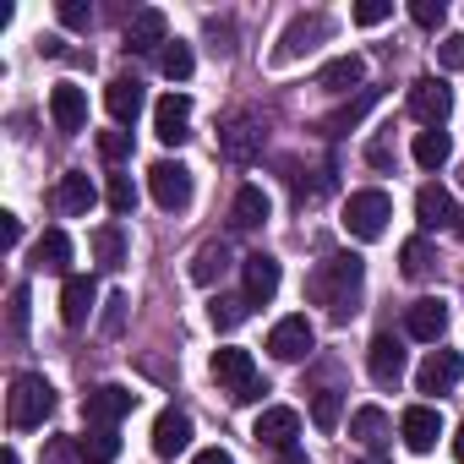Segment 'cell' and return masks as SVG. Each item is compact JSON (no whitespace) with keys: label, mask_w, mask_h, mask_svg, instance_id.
I'll return each instance as SVG.
<instances>
[{"label":"cell","mask_w":464,"mask_h":464,"mask_svg":"<svg viewBox=\"0 0 464 464\" xmlns=\"http://www.w3.org/2000/svg\"><path fill=\"white\" fill-rule=\"evenodd\" d=\"M142 104H148V93H142L137 77H115V82L104 88V110L115 115V126H131V121L142 115Z\"/></svg>","instance_id":"44dd1931"},{"label":"cell","mask_w":464,"mask_h":464,"mask_svg":"<svg viewBox=\"0 0 464 464\" xmlns=\"http://www.w3.org/2000/svg\"><path fill=\"white\" fill-rule=\"evenodd\" d=\"M159 72H164L169 82H186V77L197 72V61H191V44H180V39H175V44H164V50H159Z\"/></svg>","instance_id":"d590c367"},{"label":"cell","mask_w":464,"mask_h":464,"mask_svg":"<svg viewBox=\"0 0 464 464\" xmlns=\"http://www.w3.org/2000/svg\"><path fill=\"white\" fill-rule=\"evenodd\" d=\"M6 415H12V426H17V431H34V426H44V420L55 415V388H50L39 372H23V377H12Z\"/></svg>","instance_id":"3957f363"},{"label":"cell","mask_w":464,"mask_h":464,"mask_svg":"<svg viewBox=\"0 0 464 464\" xmlns=\"http://www.w3.org/2000/svg\"><path fill=\"white\" fill-rule=\"evenodd\" d=\"M34 268L72 279V236H66V229H44V236L34 241Z\"/></svg>","instance_id":"ffe728a7"},{"label":"cell","mask_w":464,"mask_h":464,"mask_svg":"<svg viewBox=\"0 0 464 464\" xmlns=\"http://www.w3.org/2000/svg\"><path fill=\"white\" fill-rule=\"evenodd\" d=\"M252 437L263 442V448H295V437H301V410H290V404H268L263 415H257V426H252Z\"/></svg>","instance_id":"8fae6325"},{"label":"cell","mask_w":464,"mask_h":464,"mask_svg":"<svg viewBox=\"0 0 464 464\" xmlns=\"http://www.w3.org/2000/svg\"><path fill=\"white\" fill-rule=\"evenodd\" d=\"M366 82V61L361 55H339V61H328L323 72H317V88H328V93H350V88H361Z\"/></svg>","instance_id":"4316f807"},{"label":"cell","mask_w":464,"mask_h":464,"mask_svg":"<svg viewBox=\"0 0 464 464\" xmlns=\"http://www.w3.org/2000/svg\"><path fill=\"white\" fill-rule=\"evenodd\" d=\"M453 218H459V208H453V197H448V186H420L415 191V224L420 229H453Z\"/></svg>","instance_id":"ac0fdd59"},{"label":"cell","mask_w":464,"mask_h":464,"mask_svg":"<svg viewBox=\"0 0 464 464\" xmlns=\"http://www.w3.org/2000/svg\"><path fill=\"white\" fill-rule=\"evenodd\" d=\"M453 459H459V464H464V426H459V431H453Z\"/></svg>","instance_id":"f907efd6"},{"label":"cell","mask_w":464,"mask_h":464,"mask_svg":"<svg viewBox=\"0 0 464 464\" xmlns=\"http://www.w3.org/2000/svg\"><path fill=\"white\" fill-rule=\"evenodd\" d=\"M399 437H404L410 453H431L437 437H442V415H437L431 404H410V410L399 415Z\"/></svg>","instance_id":"7c38bea8"},{"label":"cell","mask_w":464,"mask_h":464,"mask_svg":"<svg viewBox=\"0 0 464 464\" xmlns=\"http://www.w3.org/2000/svg\"><path fill=\"white\" fill-rule=\"evenodd\" d=\"M61 23H66V28H88V23H93V12L82 6V0H61Z\"/></svg>","instance_id":"bcb514c9"},{"label":"cell","mask_w":464,"mask_h":464,"mask_svg":"<svg viewBox=\"0 0 464 464\" xmlns=\"http://www.w3.org/2000/svg\"><path fill=\"white\" fill-rule=\"evenodd\" d=\"M218 148H224V159H236V164H246L257 148H263V131H257V121L252 115H236L224 131H218Z\"/></svg>","instance_id":"7402d4cb"},{"label":"cell","mask_w":464,"mask_h":464,"mask_svg":"<svg viewBox=\"0 0 464 464\" xmlns=\"http://www.w3.org/2000/svg\"><path fill=\"white\" fill-rule=\"evenodd\" d=\"M208 317H213V328H218V334H229V328H241V323L252 317V301H246V295H213Z\"/></svg>","instance_id":"836d02e7"},{"label":"cell","mask_w":464,"mask_h":464,"mask_svg":"<svg viewBox=\"0 0 464 464\" xmlns=\"http://www.w3.org/2000/svg\"><path fill=\"white\" fill-rule=\"evenodd\" d=\"M312 344H317V328H312V317H306V312L279 317V323H274V334H268V355H274V361H306V355H312Z\"/></svg>","instance_id":"8992f818"},{"label":"cell","mask_w":464,"mask_h":464,"mask_svg":"<svg viewBox=\"0 0 464 464\" xmlns=\"http://www.w3.org/2000/svg\"><path fill=\"white\" fill-rule=\"evenodd\" d=\"M191 464H236V459H229V453H224V448H202V453H197V459H191Z\"/></svg>","instance_id":"c3c4849f"},{"label":"cell","mask_w":464,"mask_h":464,"mask_svg":"<svg viewBox=\"0 0 464 464\" xmlns=\"http://www.w3.org/2000/svg\"><path fill=\"white\" fill-rule=\"evenodd\" d=\"M28 334V285H12V339Z\"/></svg>","instance_id":"60d3db41"},{"label":"cell","mask_w":464,"mask_h":464,"mask_svg":"<svg viewBox=\"0 0 464 464\" xmlns=\"http://www.w3.org/2000/svg\"><path fill=\"white\" fill-rule=\"evenodd\" d=\"M72 459H77V437H50L44 464H72Z\"/></svg>","instance_id":"f6af8a7d"},{"label":"cell","mask_w":464,"mask_h":464,"mask_svg":"<svg viewBox=\"0 0 464 464\" xmlns=\"http://www.w3.org/2000/svg\"><path fill=\"white\" fill-rule=\"evenodd\" d=\"M229 224H236V229H257V224H268V191H263V186H241L236 202H229Z\"/></svg>","instance_id":"f546056e"},{"label":"cell","mask_w":464,"mask_h":464,"mask_svg":"<svg viewBox=\"0 0 464 464\" xmlns=\"http://www.w3.org/2000/svg\"><path fill=\"white\" fill-rule=\"evenodd\" d=\"M388 218H393V197L366 186V191H350L344 197V229L355 241H382L388 236Z\"/></svg>","instance_id":"277c9868"},{"label":"cell","mask_w":464,"mask_h":464,"mask_svg":"<svg viewBox=\"0 0 464 464\" xmlns=\"http://www.w3.org/2000/svg\"><path fill=\"white\" fill-rule=\"evenodd\" d=\"M153 137L169 142V148H180V142L191 137V99H186V93H164V99L153 104Z\"/></svg>","instance_id":"ba28073f"},{"label":"cell","mask_w":464,"mask_h":464,"mask_svg":"<svg viewBox=\"0 0 464 464\" xmlns=\"http://www.w3.org/2000/svg\"><path fill=\"white\" fill-rule=\"evenodd\" d=\"M50 121H55V131H82V126H88V93H82L77 82H55V93H50Z\"/></svg>","instance_id":"e0dca14e"},{"label":"cell","mask_w":464,"mask_h":464,"mask_svg":"<svg viewBox=\"0 0 464 464\" xmlns=\"http://www.w3.org/2000/svg\"><path fill=\"white\" fill-rule=\"evenodd\" d=\"M448 159H453V137H448L442 126L415 131V164H420V169H442Z\"/></svg>","instance_id":"4dcf8cb0"},{"label":"cell","mask_w":464,"mask_h":464,"mask_svg":"<svg viewBox=\"0 0 464 464\" xmlns=\"http://www.w3.org/2000/svg\"><path fill=\"white\" fill-rule=\"evenodd\" d=\"M279 464H306V448L295 442V448H279Z\"/></svg>","instance_id":"681fc988"},{"label":"cell","mask_w":464,"mask_h":464,"mask_svg":"<svg viewBox=\"0 0 464 464\" xmlns=\"http://www.w3.org/2000/svg\"><path fill=\"white\" fill-rule=\"evenodd\" d=\"M241 274H246V290H241V295H246L252 306H268V301L279 295V279H285V274H279V263H274L268 252H252V257L241 263Z\"/></svg>","instance_id":"5bb4252c"},{"label":"cell","mask_w":464,"mask_h":464,"mask_svg":"<svg viewBox=\"0 0 464 464\" xmlns=\"http://www.w3.org/2000/svg\"><path fill=\"white\" fill-rule=\"evenodd\" d=\"M399 268H404V279H426V274L437 268V252H431V241H426V236H410V241L399 246Z\"/></svg>","instance_id":"d6a6232c"},{"label":"cell","mask_w":464,"mask_h":464,"mask_svg":"<svg viewBox=\"0 0 464 464\" xmlns=\"http://www.w3.org/2000/svg\"><path fill=\"white\" fill-rule=\"evenodd\" d=\"M104 202L126 218L131 208H137V186H131V175H110V186H104Z\"/></svg>","instance_id":"74e56055"},{"label":"cell","mask_w":464,"mask_h":464,"mask_svg":"<svg viewBox=\"0 0 464 464\" xmlns=\"http://www.w3.org/2000/svg\"><path fill=\"white\" fill-rule=\"evenodd\" d=\"M437 61H442L448 72H464V34H448V39L437 44Z\"/></svg>","instance_id":"7bdbcfd3"},{"label":"cell","mask_w":464,"mask_h":464,"mask_svg":"<svg viewBox=\"0 0 464 464\" xmlns=\"http://www.w3.org/2000/svg\"><path fill=\"white\" fill-rule=\"evenodd\" d=\"M0 241H6V252H17V241H23V218L17 213H0Z\"/></svg>","instance_id":"7dc6e473"},{"label":"cell","mask_w":464,"mask_h":464,"mask_svg":"<svg viewBox=\"0 0 464 464\" xmlns=\"http://www.w3.org/2000/svg\"><path fill=\"white\" fill-rule=\"evenodd\" d=\"M372 104H377V88H361L350 104H339L334 115H323V121H317V131H323V137H344V131H355V126L366 121V110H372Z\"/></svg>","instance_id":"d4e9b609"},{"label":"cell","mask_w":464,"mask_h":464,"mask_svg":"<svg viewBox=\"0 0 464 464\" xmlns=\"http://www.w3.org/2000/svg\"><path fill=\"white\" fill-rule=\"evenodd\" d=\"M93 257H99V268H121V263H126V236H121V224H99V229H93Z\"/></svg>","instance_id":"e575fe53"},{"label":"cell","mask_w":464,"mask_h":464,"mask_svg":"<svg viewBox=\"0 0 464 464\" xmlns=\"http://www.w3.org/2000/svg\"><path fill=\"white\" fill-rule=\"evenodd\" d=\"M388 17H393L388 0H361V6H355V23H361V28H377V23H388Z\"/></svg>","instance_id":"ee69618b"},{"label":"cell","mask_w":464,"mask_h":464,"mask_svg":"<svg viewBox=\"0 0 464 464\" xmlns=\"http://www.w3.org/2000/svg\"><path fill=\"white\" fill-rule=\"evenodd\" d=\"M164 44H169L164 12H159V6H142V12L126 23V50H131V55H148V50H164Z\"/></svg>","instance_id":"4fadbf2b"},{"label":"cell","mask_w":464,"mask_h":464,"mask_svg":"<svg viewBox=\"0 0 464 464\" xmlns=\"http://www.w3.org/2000/svg\"><path fill=\"white\" fill-rule=\"evenodd\" d=\"M99 153H104L110 164H121V159L131 153V131H99Z\"/></svg>","instance_id":"ab89813d"},{"label":"cell","mask_w":464,"mask_h":464,"mask_svg":"<svg viewBox=\"0 0 464 464\" xmlns=\"http://www.w3.org/2000/svg\"><path fill=\"white\" fill-rule=\"evenodd\" d=\"M404 334L420 339V344H437V339L448 334V301H437V295L415 301V306L404 312Z\"/></svg>","instance_id":"2e32d148"},{"label":"cell","mask_w":464,"mask_h":464,"mask_svg":"<svg viewBox=\"0 0 464 464\" xmlns=\"http://www.w3.org/2000/svg\"><path fill=\"white\" fill-rule=\"evenodd\" d=\"M186 448H191V415L186 410H159V420H153V453L175 459Z\"/></svg>","instance_id":"d6986e66"},{"label":"cell","mask_w":464,"mask_h":464,"mask_svg":"<svg viewBox=\"0 0 464 464\" xmlns=\"http://www.w3.org/2000/svg\"><path fill=\"white\" fill-rule=\"evenodd\" d=\"M453 236H459V241H464V208H459V218H453Z\"/></svg>","instance_id":"f5cc1de1"},{"label":"cell","mask_w":464,"mask_h":464,"mask_svg":"<svg viewBox=\"0 0 464 464\" xmlns=\"http://www.w3.org/2000/svg\"><path fill=\"white\" fill-rule=\"evenodd\" d=\"M410 115H415L420 126H442V121L453 115V93H448V82H442V77H420V82L410 88Z\"/></svg>","instance_id":"52a82bcc"},{"label":"cell","mask_w":464,"mask_h":464,"mask_svg":"<svg viewBox=\"0 0 464 464\" xmlns=\"http://www.w3.org/2000/svg\"><path fill=\"white\" fill-rule=\"evenodd\" d=\"M323 34H328V17H323V12H312V17H295V23L285 28V39H279L274 61H295V55H301V50H312Z\"/></svg>","instance_id":"603a6c76"},{"label":"cell","mask_w":464,"mask_h":464,"mask_svg":"<svg viewBox=\"0 0 464 464\" xmlns=\"http://www.w3.org/2000/svg\"><path fill=\"white\" fill-rule=\"evenodd\" d=\"M77 459H82V464H115V459H121L115 426H88V431L77 437Z\"/></svg>","instance_id":"f1b7e54d"},{"label":"cell","mask_w":464,"mask_h":464,"mask_svg":"<svg viewBox=\"0 0 464 464\" xmlns=\"http://www.w3.org/2000/svg\"><path fill=\"white\" fill-rule=\"evenodd\" d=\"M361 285H366V263L355 252H334L323 257L312 274H306V301L312 306H328V317H350L355 301H361Z\"/></svg>","instance_id":"6da1fadb"},{"label":"cell","mask_w":464,"mask_h":464,"mask_svg":"<svg viewBox=\"0 0 464 464\" xmlns=\"http://www.w3.org/2000/svg\"><path fill=\"white\" fill-rule=\"evenodd\" d=\"M148 191L164 213H180V208H191V169L180 159H159L148 169Z\"/></svg>","instance_id":"5b68a950"},{"label":"cell","mask_w":464,"mask_h":464,"mask_svg":"<svg viewBox=\"0 0 464 464\" xmlns=\"http://www.w3.org/2000/svg\"><path fill=\"white\" fill-rule=\"evenodd\" d=\"M55 202H61V213H72V218H77V213H88V208L99 202V186H93L82 169H66V175H61V186H55Z\"/></svg>","instance_id":"484cf974"},{"label":"cell","mask_w":464,"mask_h":464,"mask_svg":"<svg viewBox=\"0 0 464 464\" xmlns=\"http://www.w3.org/2000/svg\"><path fill=\"white\" fill-rule=\"evenodd\" d=\"M339 410H344L339 388H317V393H312V420H317L323 431H334V426H339Z\"/></svg>","instance_id":"8d00e7d4"},{"label":"cell","mask_w":464,"mask_h":464,"mask_svg":"<svg viewBox=\"0 0 464 464\" xmlns=\"http://www.w3.org/2000/svg\"><path fill=\"white\" fill-rule=\"evenodd\" d=\"M213 382L236 399V404H257L268 388H263V377H257V361H252V350H236V344H224V350H213Z\"/></svg>","instance_id":"7a4b0ae2"},{"label":"cell","mask_w":464,"mask_h":464,"mask_svg":"<svg viewBox=\"0 0 464 464\" xmlns=\"http://www.w3.org/2000/svg\"><path fill=\"white\" fill-rule=\"evenodd\" d=\"M137 410V393L131 388H121V382H104V388H93L88 399H82V415H88V426H115L121 415H131Z\"/></svg>","instance_id":"30bf717a"},{"label":"cell","mask_w":464,"mask_h":464,"mask_svg":"<svg viewBox=\"0 0 464 464\" xmlns=\"http://www.w3.org/2000/svg\"><path fill=\"white\" fill-rule=\"evenodd\" d=\"M388 431H393V420H388V410H377V404H361V410L350 415V437H355L361 448H382Z\"/></svg>","instance_id":"83f0119b"},{"label":"cell","mask_w":464,"mask_h":464,"mask_svg":"<svg viewBox=\"0 0 464 464\" xmlns=\"http://www.w3.org/2000/svg\"><path fill=\"white\" fill-rule=\"evenodd\" d=\"M361 464H388V459H382V453H372V459H361Z\"/></svg>","instance_id":"db71d44e"},{"label":"cell","mask_w":464,"mask_h":464,"mask_svg":"<svg viewBox=\"0 0 464 464\" xmlns=\"http://www.w3.org/2000/svg\"><path fill=\"white\" fill-rule=\"evenodd\" d=\"M0 464H23V459H17V448H6V453H0Z\"/></svg>","instance_id":"816d5d0a"},{"label":"cell","mask_w":464,"mask_h":464,"mask_svg":"<svg viewBox=\"0 0 464 464\" xmlns=\"http://www.w3.org/2000/svg\"><path fill=\"white\" fill-rule=\"evenodd\" d=\"M366 366H372V377H377L382 388L399 382V377H404V344H399L393 334H377L372 350H366Z\"/></svg>","instance_id":"cb8c5ba5"},{"label":"cell","mask_w":464,"mask_h":464,"mask_svg":"<svg viewBox=\"0 0 464 464\" xmlns=\"http://www.w3.org/2000/svg\"><path fill=\"white\" fill-rule=\"evenodd\" d=\"M126 306H131V301H126V295H110V301H104V323H99V328H104V334H110V339H115V334H121V328H126Z\"/></svg>","instance_id":"b9f144b4"},{"label":"cell","mask_w":464,"mask_h":464,"mask_svg":"<svg viewBox=\"0 0 464 464\" xmlns=\"http://www.w3.org/2000/svg\"><path fill=\"white\" fill-rule=\"evenodd\" d=\"M459 377H464V355L459 350H431L420 361V372H415V388L420 393H453Z\"/></svg>","instance_id":"9c48e42d"},{"label":"cell","mask_w":464,"mask_h":464,"mask_svg":"<svg viewBox=\"0 0 464 464\" xmlns=\"http://www.w3.org/2000/svg\"><path fill=\"white\" fill-rule=\"evenodd\" d=\"M224 268H229V246H224V241H202L197 257H191V279H197V285H218Z\"/></svg>","instance_id":"1f68e13d"},{"label":"cell","mask_w":464,"mask_h":464,"mask_svg":"<svg viewBox=\"0 0 464 464\" xmlns=\"http://www.w3.org/2000/svg\"><path fill=\"white\" fill-rule=\"evenodd\" d=\"M410 17H415L420 28H442L448 6H442V0H410Z\"/></svg>","instance_id":"f35d334b"},{"label":"cell","mask_w":464,"mask_h":464,"mask_svg":"<svg viewBox=\"0 0 464 464\" xmlns=\"http://www.w3.org/2000/svg\"><path fill=\"white\" fill-rule=\"evenodd\" d=\"M93 306H99V285H93L88 274H72V279L61 285V323H66V328H82V323L93 317Z\"/></svg>","instance_id":"9a60e30c"}]
</instances>
